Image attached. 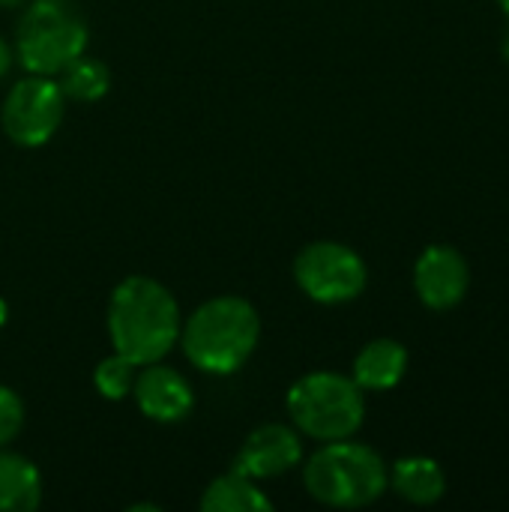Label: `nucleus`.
<instances>
[{
  "instance_id": "nucleus-17",
  "label": "nucleus",
  "mask_w": 509,
  "mask_h": 512,
  "mask_svg": "<svg viewBox=\"0 0 509 512\" xmlns=\"http://www.w3.org/2000/svg\"><path fill=\"white\" fill-rule=\"evenodd\" d=\"M24 429V402L15 390L0 387V447L12 444Z\"/></svg>"
},
{
  "instance_id": "nucleus-20",
  "label": "nucleus",
  "mask_w": 509,
  "mask_h": 512,
  "mask_svg": "<svg viewBox=\"0 0 509 512\" xmlns=\"http://www.w3.org/2000/svg\"><path fill=\"white\" fill-rule=\"evenodd\" d=\"M6 318H9V309H6V303L0 300V327L6 324Z\"/></svg>"
},
{
  "instance_id": "nucleus-22",
  "label": "nucleus",
  "mask_w": 509,
  "mask_h": 512,
  "mask_svg": "<svg viewBox=\"0 0 509 512\" xmlns=\"http://www.w3.org/2000/svg\"><path fill=\"white\" fill-rule=\"evenodd\" d=\"M498 6H501V9L509 15V0H498Z\"/></svg>"
},
{
  "instance_id": "nucleus-8",
  "label": "nucleus",
  "mask_w": 509,
  "mask_h": 512,
  "mask_svg": "<svg viewBox=\"0 0 509 512\" xmlns=\"http://www.w3.org/2000/svg\"><path fill=\"white\" fill-rule=\"evenodd\" d=\"M471 288V267L468 258L447 243H435L423 249L414 264V291L420 303L432 312L456 309Z\"/></svg>"
},
{
  "instance_id": "nucleus-16",
  "label": "nucleus",
  "mask_w": 509,
  "mask_h": 512,
  "mask_svg": "<svg viewBox=\"0 0 509 512\" xmlns=\"http://www.w3.org/2000/svg\"><path fill=\"white\" fill-rule=\"evenodd\" d=\"M141 366H135L132 360H126L123 354H111L105 357L96 369H93V384L99 390L102 399L108 402H120L126 396H132V384H135V375H138Z\"/></svg>"
},
{
  "instance_id": "nucleus-14",
  "label": "nucleus",
  "mask_w": 509,
  "mask_h": 512,
  "mask_svg": "<svg viewBox=\"0 0 509 512\" xmlns=\"http://www.w3.org/2000/svg\"><path fill=\"white\" fill-rule=\"evenodd\" d=\"M198 507L204 512H261L273 510V501L255 486V480L240 471H231L216 477L204 489Z\"/></svg>"
},
{
  "instance_id": "nucleus-2",
  "label": "nucleus",
  "mask_w": 509,
  "mask_h": 512,
  "mask_svg": "<svg viewBox=\"0 0 509 512\" xmlns=\"http://www.w3.org/2000/svg\"><path fill=\"white\" fill-rule=\"evenodd\" d=\"M261 315L234 294L210 297L180 327V345L189 363L207 375L237 372L258 348Z\"/></svg>"
},
{
  "instance_id": "nucleus-5",
  "label": "nucleus",
  "mask_w": 509,
  "mask_h": 512,
  "mask_svg": "<svg viewBox=\"0 0 509 512\" xmlns=\"http://www.w3.org/2000/svg\"><path fill=\"white\" fill-rule=\"evenodd\" d=\"M288 414L297 432L327 444L354 438L366 420V396L354 378L309 372L288 390Z\"/></svg>"
},
{
  "instance_id": "nucleus-12",
  "label": "nucleus",
  "mask_w": 509,
  "mask_h": 512,
  "mask_svg": "<svg viewBox=\"0 0 509 512\" xmlns=\"http://www.w3.org/2000/svg\"><path fill=\"white\" fill-rule=\"evenodd\" d=\"M390 489L417 507H432L447 495V474L429 456H405L390 471Z\"/></svg>"
},
{
  "instance_id": "nucleus-4",
  "label": "nucleus",
  "mask_w": 509,
  "mask_h": 512,
  "mask_svg": "<svg viewBox=\"0 0 509 512\" xmlns=\"http://www.w3.org/2000/svg\"><path fill=\"white\" fill-rule=\"evenodd\" d=\"M87 42L90 27L75 0H33L15 27V57L33 75H60Z\"/></svg>"
},
{
  "instance_id": "nucleus-10",
  "label": "nucleus",
  "mask_w": 509,
  "mask_h": 512,
  "mask_svg": "<svg viewBox=\"0 0 509 512\" xmlns=\"http://www.w3.org/2000/svg\"><path fill=\"white\" fill-rule=\"evenodd\" d=\"M300 462H303L300 435L285 423H264L246 438L243 450L237 453L234 471L246 474L249 480H273L288 474Z\"/></svg>"
},
{
  "instance_id": "nucleus-7",
  "label": "nucleus",
  "mask_w": 509,
  "mask_h": 512,
  "mask_svg": "<svg viewBox=\"0 0 509 512\" xmlns=\"http://www.w3.org/2000/svg\"><path fill=\"white\" fill-rule=\"evenodd\" d=\"M66 96L60 81L51 75H27L15 81L3 99L0 123L12 144L18 147H42L54 138L66 114Z\"/></svg>"
},
{
  "instance_id": "nucleus-13",
  "label": "nucleus",
  "mask_w": 509,
  "mask_h": 512,
  "mask_svg": "<svg viewBox=\"0 0 509 512\" xmlns=\"http://www.w3.org/2000/svg\"><path fill=\"white\" fill-rule=\"evenodd\" d=\"M42 504V477L27 456L0 453V512H33Z\"/></svg>"
},
{
  "instance_id": "nucleus-1",
  "label": "nucleus",
  "mask_w": 509,
  "mask_h": 512,
  "mask_svg": "<svg viewBox=\"0 0 509 512\" xmlns=\"http://www.w3.org/2000/svg\"><path fill=\"white\" fill-rule=\"evenodd\" d=\"M180 309L174 294L150 279H123L108 300V339L135 366L159 363L180 339Z\"/></svg>"
},
{
  "instance_id": "nucleus-11",
  "label": "nucleus",
  "mask_w": 509,
  "mask_h": 512,
  "mask_svg": "<svg viewBox=\"0 0 509 512\" xmlns=\"http://www.w3.org/2000/svg\"><path fill=\"white\" fill-rule=\"evenodd\" d=\"M408 372V351L396 339H372L354 357L351 378L363 393H387L402 384Z\"/></svg>"
},
{
  "instance_id": "nucleus-3",
  "label": "nucleus",
  "mask_w": 509,
  "mask_h": 512,
  "mask_svg": "<svg viewBox=\"0 0 509 512\" xmlns=\"http://www.w3.org/2000/svg\"><path fill=\"white\" fill-rule=\"evenodd\" d=\"M303 486L324 507L360 510L375 504L390 489V471L366 444L351 438L327 441L303 465Z\"/></svg>"
},
{
  "instance_id": "nucleus-6",
  "label": "nucleus",
  "mask_w": 509,
  "mask_h": 512,
  "mask_svg": "<svg viewBox=\"0 0 509 512\" xmlns=\"http://www.w3.org/2000/svg\"><path fill=\"white\" fill-rule=\"evenodd\" d=\"M294 282L309 300L321 306H342L366 291L369 270L351 246L336 240H315L297 252Z\"/></svg>"
},
{
  "instance_id": "nucleus-15",
  "label": "nucleus",
  "mask_w": 509,
  "mask_h": 512,
  "mask_svg": "<svg viewBox=\"0 0 509 512\" xmlns=\"http://www.w3.org/2000/svg\"><path fill=\"white\" fill-rule=\"evenodd\" d=\"M108 87H111V72L96 57L81 54L60 72V90L66 99H75V102H96L108 93Z\"/></svg>"
},
{
  "instance_id": "nucleus-9",
  "label": "nucleus",
  "mask_w": 509,
  "mask_h": 512,
  "mask_svg": "<svg viewBox=\"0 0 509 512\" xmlns=\"http://www.w3.org/2000/svg\"><path fill=\"white\" fill-rule=\"evenodd\" d=\"M132 396L138 411L153 423H180L195 408L192 384L177 369L162 366V360L138 369Z\"/></svg>"
},
{
  "instance_id": "nucleus-21",
  "label": "nucleus",
  "mask_w": 509,
  "mask_h": 512,
  "mask_svg": "<svg viewBox=\"0 0 509 512\" xmlns=\"http://www.w3.org/2000/svg\"><path fill=\"white\" fill-rule=\"evenodd\" d=\"M24 0H0V6H9V9H15V6H21Z\"/></svg>"
},
{
  "instance_id": "nucleus-19",
  "label": "nucleus",
  "mask_w": 509,
  "mask_h": 512,
  "mask_svg": "<svg viewBox=\"0 0 509 512\" xmlns=\"http://www.w3.org/2000/svg\"><path fill=\"white\" fill-rule=\"evenodd\" d=\"M501 54H504V60L509 63V24L507 30H504V39H501Z\"/></svg>"
},
{
  "instance_id": "nucleus-18",
  "label": "nucleus",
  "mask_w": 509,
  "mask_h": 512,
  "mask_svg": "<svg viewBox=\"0 0 509 512\" xmlns=\"http://www.w3.org/2000/svg\"><path fill=\"white\" fill-rule=\"evenodd\" d=\"M12 57H15V54H12L9 42H6V39L0 36V78H3V75H6V72L12 69Z\"/></svg>"
}]
</instances>
